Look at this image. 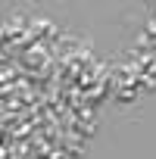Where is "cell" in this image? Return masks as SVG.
I'll list each match as a JSON object with an SVG mask.
<instances>
[{
  "instance_id": "cell-1",
  "label": "cell",
  "mask_w": 156,
  "mask_h": 159,
  "mask_svg": "<svg viewBox=\"0 0 156 159\" xmlns=\"http://www.w3.org/2000/svg\"><path fill=\"white\" fill-rule=\"evenodd\" d=\"M0 159H3V147H0Z\"/></svg>"
},
{
  "instance_id": "cell-2",
  "label": "cell",
  "mask_w": 156,
  "mask_h": 159,
  "mask_svg": "<svg viewBox=\"0 0 156 159\" xmlns=\"http://www.w3.org/2000/svg\"><path fill=\"white\" fill-rule=\"evenodd\" d=\"M0 140H3V134H0Z\"/></svg>"
}]
</instances>
